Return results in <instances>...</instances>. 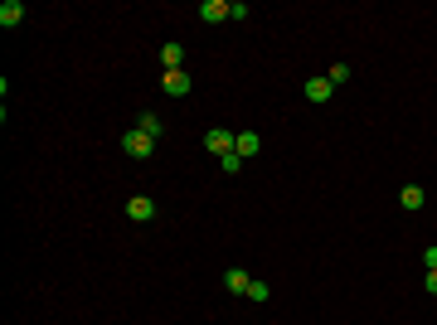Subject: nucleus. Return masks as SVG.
<instances>
[{
    "instance_id": "11",
    "label": "nucleus",
    "mask_w": 437,
    "mask_h": 325,
    "mask_svg": "<svg viewBox=\"0 0 437 325\" xmlns=\"http://www.w3.org/2000/svg\"><path fill=\"white\" fill-rule=\"evenodd\" d=\"M137 132H146V136H151V141H156V136H161V117H156V112H141Z\"/></svg>"
},
{
    "instance_id": "10",
    "label": "nucleus",
    "mask_w": 437,
    "mask_h": 325,
    "mask_svg": "<svg viewBox=\"0 0 437 325\" xmlns=\"http://www.w3.org/2000/svg\"><path fill=\"white\" fill-rule=\"evenodd\" d=\"M180 63H185V49H180V44H165V49H161V73L180 68Z\"/></svg>"
},
{
    "instance_id": "8",
    "label": "nucleus",
    "mask_w": 437,
    "mask_h": 325,
    "mask_svg": "<svg viewBox=\"0 0 437 325\" xmlns=\"http://www.w3.org/2000/svg\"><path fill=\"white\" fill-rule=\"evenodd\" d=\"M233 151H238L243 161H248V156H258V151H263V136H258V132H238V136H233Z\"/></svg>"
},
{
    "instance_id": "4",
    "label": "nucleus",
    "mask_w": 437,
    "mask_h": 325,
    "mask_svg": "<svg viewBox=\"0 0 437 325\" xmlns=\"http://www.w3.org/2000/svg\"><path fill=\"white\" fill-rule=\"evenodd\" d=\"M301 92H306V102H316V107L335 97V87H330V78H306V87H301Z\"/></svg>"
},
{
    "instance_id": "9",
    "label": "nucleus",
    "mask_w": 437,
    "mask_h": 325,
    "mask_svg": "<svg viewBox=\"0 0 437 325\" xmlns=\"http://www.w3.org/2000/svg\"><path fill=\"white\" fill-rule=\"evenodd\" d=\"M233 136H238V132H209V136H204V146H209L214 156H228V151H233Z\"/></svg>"
},
{
    "instance_id": "2",
    "label": "nucleus",
    "mask_w": 437,
    "mask_h": 325,
    "mask_svg": "<svg viewBox=\"0 0 437 325\" xmlns=\"http://www.w3.org/2000/svg\"><path fill=\"white\" fill-rule=\"evenodd\" d=\"M127 218H132V223H151V218H156V199H151V194H132V199H127Z\"/></svg>"
},
{
    "instance_id": "12",
    "label": "nucleus",
    "mask_w": 437,
    "mask_h": 325,
    "mask_svg": "<svg viewBox=\"0 0 437 325\" xmlns=\"http://www.w3.org/2000/svg\"><path fill=\"white\" fill-rule=\"evenodd\" d=\"M218 170H223V175H238V170H243V156H238V151L218 156Z\"/></svg>"
},
{
    "instance_id": "17",
    "label": "nucleus",
    "mask_w": 437,
    "mask_h": 325,
    "mask_svg": "<svg viewBox=\"0 0 437 325\" xmlns=\"http://www.w3.org/2000/svg\"><path fill=\"white\" fill-rule=\"evenodd\" d=\"M423 292H433V297H437V272H428V277H423Z\"/></svg>"
},
{
    "instance_id": "13",
    "label": "nucleus",
    "mask_w": 437,
    "mask_h": 325,
    "mask_svg": "<svg viewBox=\"0 0 437 325\" xmlns=\"http://www.w3.org/2000/svg\"><path fill=\"white\" fill-rule=\"evenodd\" d=\"M273 297V287H268V282H258V277H253V287H248V301H268Z\"/></svg>"
},
{
    "instance_id": "6",
    "label": "nucleus",
    "mask_w": 437,
    "mask_h": 325,
    "mask_svg": "<svg viewBox=\"0 0 437 325\" xmlns=\"http://www.w3.org/2000/svg\"><path fill=\"white\" fill-rule=\"evenodd\" d=\"M199 15H204V25H218V20H233V5L228 0H204Z\"/></svg>"
},
{
    "instance_id": "14",
    "label": "nucleus",
    "mask_w": 437,
    "mask_h": 325,
    "mask_svg": "<svg viewBox=\"0 0 437 325\" xmlns=\"http://www.w3.org/2000/svg\"><path fill=\"white\" fill-rule=\"evenodd\" d=\"M404 209H423V190H418V185L404 190Z\"/></svg>"
},
{
    "instance_id": "1",
    "label": "nucleus",
    "mask_w": 437,
    "mask_h": 325,
    "mask_svg": "<svg viewBox=\"0 0 437 325\" xmlns=\"http://www.w3.org/2000/svg\"><path fill=\"white\" fill-rule=\"evenodd\" d=\"M122 151H127L132 161H146V156L156 151V141H151L146 132H127V136H122Z\"/></svg>"
},
{
    "instance_id": "16",
    "label": "nucleus",
    "mask_w": 437,
    "mask_h": 325,
    "mask_svg": "<svg viewBox=\"0 0 437 325\" xmlns=\"http://www.w3.org/2000/svg\"><path fill=\"white\" fill-rule=\"evenodd\" d=\"M423 267L437 272V247H423Z\"/></svg>"
},
{
    "instance_id": "15",
    "label": "nucleus",
    "mask_w": 437,
    "mask_h": 325,
    "mask_svg": "<svg viewBox=\"0 0 437 325\" xmlns=\"http://www.w3.org/2000/svg\"><path fill=\"white\" fill-rule=\"evenodd\" d=\"M335 82H350V63H335V68H330V87H335Z\"/></svg>"
},
{
    "instance_id": "5",
    "label": "nucleus",
    "mask_w": 437,
    "mask_h": 325,
    "mask_svg": "<svg viewBox=\"0 0 437 325\" xmlns=\"http://www.w3.org/2000/svg\"><path fill=\"white\" fill-rule=\"evenodd\" d=\"M25 25V0H0V29Z\"/></svg>"
},
{
    "instance_id": "7",
    "label": "nucleus",
    "mask_w": 437,
    "mask_h": 325,
    "mask_svg": "<svg viewBox=\"0 0 437 325\" xmlns=\"http://www.w3.org/2000/svg\"><path fill=\"white\" fill-rule=\"evenodd\" d=\"M248 287H253V277L243 267H228L223 272V292H233V297H248Z\"/></svg>"
},
{
    "instance_id": "3",
    "label": "nucleus",
    "mask_w": 437,
    "mask_h": 325,
    "mask_svg": "<svg viewBox=\"0 0 437 325\" xmlns=\"http://www.w3.org/2000/svg\"><path fill=\"white\" fill-rule=\"evenodd\" d=\"M161 92H165V97H185V92H190V73H185V68L161 73Z\"/></svg>"
}]
</instances>
